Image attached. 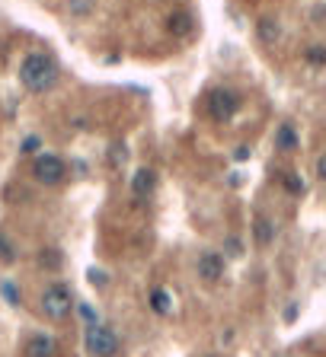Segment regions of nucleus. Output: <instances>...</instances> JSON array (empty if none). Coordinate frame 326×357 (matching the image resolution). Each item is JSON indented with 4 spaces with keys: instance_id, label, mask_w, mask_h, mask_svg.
Segmentation results:
<instances>
[{
    "instance_id": "f257e3e1",
    "label": "nucleus",
    "mask_w": 326,
    "mask_h": 357,
    "mask_svg": "<svg viewBox=\"0 0 326 357\" xmlns=\"http://www.w3.org/2000/svg\"><path fill=\"white\" fill-rule=\"evenodd\" d=\"M58 77H61V71H58L55 58L45 55V51H29V55L23 58V64H19V83H23L29 93L55 90Z\"/></svg>"
},
{
    "instance_id": "f03ea898",
    "label": "nucleus",
    "mask_w": 326,
    "mask_h": 357,
    "mask_svg": "<svg viewBox=\"0 0 326 357\" xmlns=\"http://www.w3.org/2000/svg\"><path fill=\"white\" fill-rule=\"evenodd\" d=\"M74 310V293L67 284H48L42 291V312H45V319L51 322H61L71 316Z\"/></svg>"
},
{
    "instance_id": "7ed1b4c3",
    "label": "nucleus",
    "mask_w": 326,
    "mask_h": 357,
    "mask_svg": "<svg viewBox=\"0 0 326 357\" xmlns=\"http://www.w3.org/2000/svg\"><path fill=\"white\" fill-rule=\"evenodd\" d=\"M84 345H86V351H90L93 357H115V354H119V348H121V341H119V335H115V329L106 325V322L86 325Z\"/></svg>"
},
{
    "instance_id": "20e7f679",
    "label": "nucleus",
    "mask_w": 326,
    "mask_h": 357,
    "mask_svg": "<svg viewBox=\"0 0 326 357\" xmlns=\"http://www.w3.org/2000/svg\"><path fill=\"white\" fill-rule=\"evenodd\" d=\"M205 106H208V115H211L215 121H231L233 115L240 112L243 99H240V96H237L233 90H227V86H218V90L208 93Z\"/></svg>"
},
{
    "instance_id": "39448f33",
    "label": "nucleus",
    "mask_w": 326,
    "mask_h": 357,
    "mask_svg": "<svg viewBox=\"0 0 326 357\" xmlns=\"http://www.w3.org/2000/svg\"><path fill=\"white\" fill-rule=\"evenodd\" d=\"M32 175H36L38 185H48L51 188V185H61L67 179V166L55 153H38L36 163H32Z\"/></svg>"
},
{
    "instance_id": "423d86ee",
    "label": "nucleus",
    "mask_w": 326,
    "mask_h": 357,
    "mask_svg": "<svg viewBox=\"0 0 326 357\" xmlns=\"http://www.w3.org/2000/svg\"><path fill=\"white\" fill-rule=\"evenodd\" d=\"M224 256L221 252H215V249H205L202 256H198V262H196V271H198V278L205 281V284H218L224 278Z\"/></svg>"
},
{
    "instance_id": "0eeeda50",
    "label": "nucleus",
    "mask_w": 326,
    "mask_h": 357,
    "mask_svg": "<svg viewBox=\"0 0 326 357\" xmlns=\"http://www.w3.org/2000/svg\"><path fill=\"white\" fill-rule=\"evenodd\" d=\"M167 32L173 38H189L192 32H196V19H192V13H186V10L170 13L167 16Z\"/></svg>"
},
{
    "instance_id": "6e6552de",
    "label": "nucleus",
    "mask_w": 326,
    "mask_h": 357,
    "mask_svg": "<svg viewBox=\"0 0 326 357\" xmlns=\"http://www.w3.org/2000/svg\"><path fill=\"white\" fill-rule=\"evenodd\" d=\"M154 188H157V173L154 169H138V173L131 175V192H135V198H148V195H154Z\"/></svg>"
},
{
    "instance_id": "1a4fd4ad",
    "label": "nucleus",
    "mask_w": 326,
    "mask_h": 357,
    "mask_svg": "<svg viewBox=\"0 0 326 357\" xmlns=\"http://www.w3.org/2000/svg\"><path fill=\"white\" fill-rule=\"evenodd\" d=\"M58 354V341L51 335H32L26 341V357H55Z\"/></svg>"
},
{
    "instance_id": "9d476101",
    "label": "nucleus",
    "mask_w": 326,
    "mask_h": 357,
    "mask_svg": "<svg viewBox=\"0 0 326 357\" xmlns=\"http://www.w3.org/2000/svg\"><path fill=\"white\" fill-rule=\"evenodd\" d=\"M253 239H256V246H259V249L272 246V243H275V223L259 214V217L253 220Z\"/></svg>"
},
{
    "instance_id": "9b49d317",
    "label": "nucleus",
    "mask_w": 326,
    "mask_h": 357,
    "mask_svg": "<svg viewBox=\"0 0 326 357\" xmlns=\"http://www.w3.org/2000/svg\"><path fill=\"white\" fill-rule=\"evenodd\" d=\"M298 147H301V140H298L294 125H279V131H275V150H281V153H294Z\"/></svg>"
},
{
    "instance_id": "f8f14e48",
    "label": "nucleus",
    "mask_w": 326,
    "mask_h": 357,
    "mask_svg": "<svg viewBox=\"0 0 326 357\" xmlns=\"http://www.w3.org/2000/svg\"><path fill=\"white\" fill-rule=\"evenodd\" d=\"M256 36H259L262 45H275L281 36V26H279V19H272V16H262L259 23H256Z\"/></svg>"
},
{
    "instance_id": "ddd939ff",
    "label": "nucleus",
    "mask_w": 326,
    "mask_h": 357,
    "mask_svg": "<svg viewBox=\"0 0 326 357\" xmlns=\"http://www.w3.org/2000/svg\"><path fill=\"white\" fill-rule=\"evenodd\" d=\"M148 300H150V310L157 312V316H170L173 312V293L167 287H154Z\"/></svg>"
},
{
    "instance_id": "4468645a",
    "label": "nucleus",
    "mask_w": 326,
    "mask_h": 357,
    "mask_svg": "<svg viewBox=\"0 0 326 357\" xmlns=\"http://www.w3.org/2000/svg\"><path fill=\"white\" fill-rule=\"evenodd\" d=\"M61 262H65V258H61V252H58V249H42V252H38V265L45 268V271H58V268H61Z\"/></svg>"
},
{
    "instance_id": "2eb2a0df",
    "label": "nucleus",
    "mask_w": 326,
    "mask_h": 357,
    "mask_svg": "<svg viewBox=\"0 0 326 357\" xmlns=\"http://www.w3.org/2000/svg\"><path fill=\"white\" fill-rule=\"evenodd\" d=\"M304 58H307L314 67H326V45H310V48H304Z\"/></svg>"
},
{
    "instance_id": "dca6fc26",
    "label": "nucleus",
    "mask_w": 326,
    "mask_h": 357,
    "mask_svg": "<svg viewBox=\"0 0 326 357\" xmlns=\"http://www.w3.org/2000/svg\"><path fill=\"white\" fill-rule=\"evenodd\" d=\"M16 262V249H13V243H10L3 233H0V265H13Z\"/></svg>"
},
{
    "instance_id": "f3484780",
    "label": "nucleus",
    "mask_w": 326,
    "mask_h": 357,
    "mask_svg": "<svg viewBox=\"0 0 326 357\" xmlns=\"http://www.w3.org/2000/svg\"><path fill=\"white\" fill-rule=\"evenodd\" d=\"M0 293H3V300H7L10 306H19V303H23V297H19V291H16L13 281H3V284H0Z\"/></svg>"
},
{
    "instance_id": "a211bd4d",
    "label": "nucleus",
    "mask_w": 326,
    "mask_h": 357,
    "mask_svg": "<svg viewBox=\"0 0 326 357\" xmlns=\"http://www.w3.org/2000/svg\"><path fill=\"white\" fill-rule=\"evenodd\" d=\"M67 10H71V16H86L93 10V0H67Z\"/></svg>"
},
{
    "instance_id": "6ab92c4d",
    "label": "nucleus",
    "mask_w": 326,
    "mask_h": 357,
    "mask_svg": "<svg viewBox=\"0 0 326 357\" xmlns=\"http://www.w3.org/2000/svg\"><path fill=\"white\" fill-rule=\"evenodd\" d=\"M285 188H288L291 195H304V182H301V179H298L294 173L285 175Z\"/></svg>"
},
{
    "instance_id": "aec40b11",
    "label": "nucleus",
    "mask_w": 326,
    "mask_h": 357,
    "mask_svg": "<svg viewBox=\"0 0 326 357\" xmlns=\"http://www.w3.org/2000/svg\"><path fill=\"white\" fill-rule=\"evenodd\" d=\"M38 147H42V140H38L36 134H29V138L23 140V144H19V153H26V156H29V153H36Z\"/></svg>"
},
{
    "instance_id": "412c9836",
    "label": "nucleus",
    "mask_w": 326,
    "mask_h": 357,
    "mask_svg": "<svg viewBox=\"0 0 326 357\" xmlns=\"http://www.w3.org/2000/svg\"><path fill=\"white\" fill-rule=\"evenodd\" d=\"M224 249H227V256H243V243L237 236H227V243H224Z\"/></svg>"
},
{
    "instance_id": "4be33fe9",
    "label": "nucleus",
    "mask_w": 326,
    "mask_h": 357,
    "mask_svg": "<svg viewBox=\"0 0 326 357\" xmlns=\"http://www.w3.org/2000/svg\"><path fill=\"white\" fill-rule=\"evenodd\" d=\"M106 281H109V278H106V271H90V284H96V287H106Z\"/></svg>"
},
{
    "instance_id": "5701e85b",
    "label": "nucleus",
    "mask_w": 326,
    "mask_h": 357,
    "mask_svg": "<svg viewBox=\"0 0 326 357\" xmlns=\"http://www.w3.org/2000/svg\"><path fill=\"white\" fill-rule=\"evenodd\" d=\"M80 316H84V319L90 322V325H96V322H100V319H96V312L90 310V306H86V303H80Z\"/></svg>"
},
{
    "instance_id": "b1692460",
    "label": "nucleus",
    "mask_w": 326,
    "mask_h": 357,
    "mask_svg": "<svg viewBox=\"0 0 326 357\" xmlns=\"http://www.w3.org/2000/svg\"><path fill=\"white\" fill-rule=\"evenodd\" d=\"M317 179L320 182H326V153L317 160Z\"/></svg>"
},
{
    "instance_id": "393cba45",
    "label": "nucleus",
    "mask_w": 326,
    "mask_h": 357,
    "mask_svg": "<svg viewBox=\"0 0 326 357\" xmlns=\"http://www.w3.org/2000/svg\"><path fill=\"white\" fill-rule=\"evenodd\" d=\"M246 156H250V147H246V144L237 147V160H246Z\"/></svg>"
},
{
    "instance_id": "a878e982",
    "label": "nucleus",
    "mask_w": 326,
    "mask_h": 357,
    "mask_svg": "<svg viewBox=\"0 0 326 357\" xmlns=\"http://www.w3.org/2000/svg\"><path fill=\"white\" fill-rule=\"evenodd\" d=\"M205 357H218V354H205Z\"/></svg>"
}]
</instances>
